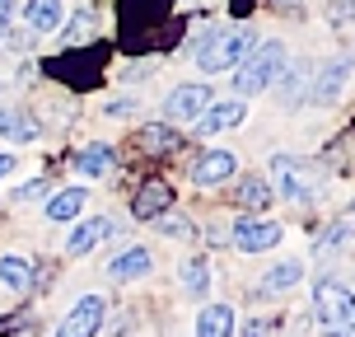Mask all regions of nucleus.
<instances>
[{
    "mask_svg": "<svg viewBox=\"0 0 355 337\" xmlns=\"http://www.w3.org/2000/svg\"><path fill=\"white\" fill-rule=\"evenodd\" d=\"M168 15H173V0H122V28H126V38L159 28Z\"/></svg>",
    "mask_w": 355,
    "mask_h": 337,
    "instance_id": "obj_7",
    "label": "nucleus"
},
{
    "mask_svg": "<svg viewBox=\"0 0 355 337\" xmlns=\"http://www.w3.org/2000/svg\"><path fill=\"white\" fill-rule=\"evenodd\" d=\"M239 206H248V211H262V206H271V188H266L257 174H248L243 183H239Z\"/></svg>",
    "mask_w": 355,
    "mask_h": 337,
    "instance_id": "obj_23",
    "label": "nucleus"
},
{
    "mask_svg": "<svg viewBox=\"0 0 355 337\" xmlns=\"http://www.w3.org/2000/svg\"><path fill=\"white\" fill-rule=\"evenodd\" d=\"M351 71H355L351 56H337V61H327V66H322V75L313 80V104H332V99L341 94V85L351 80Z\"/></svg>",
    "mask_w": 355,
    "mask_h": 337,
    "instance_id": "obj_11",
    "label": "nucleus"
},
{
    "mask_svg": "<svg viewBox=\"0 0 355 337\" xmlns=\"http://www.w3.org/2000/svg\"><path fill=\"white\" fill-rule=\"evenodd\" d=\"M196 337H234V314L230 304H206L196 319Z\"/></svg>",
    "mask_w": 355,
    "mask_h": 337,
    "instance_id": "obj_17",
    "label": "nucleus"
},
{
    "mask_svg": "<svg viewBox=\"0 0 355 337\" xmlns=\"http://www.w3.org/2000/svg\"><path fill=\"white\" fill-rule=\"evenodd\" d=\"M281 244V225L276 220H266V215H243L239 225H234V249L243 253H266Z\"/></svg>",
    "mask_w": 355,
    "mask_h": 337,
    "instance_id": "obj_6",
    "label": "nucleus"
},
{
    "mask_svg": "<svg viewBox=\"0 0 355 337\" xmlns=\"http://www.w3.org/2000/svg\"><path fill=\"white\" fill-rule=\"evenodd\" d=\"M75 169H80V174H107V169H112V145H85V150L75 155Z\"/></svg>",
    "mask_w": 355,
    "mask_h": 337,
    "instance_id": "obj_22",
    "label": "nucleus"
},
{
    "mask_svg": "<svg viewBox=\"0 0 355 337\" xmlns=\"http://www.w3.org/2000/svg\"><path fill=\"white\" fill-rule=\"evenodd\" d=\"M150 249H122L112 263H107V277L112 281H136V277H150Z\"/></svg>",
    "mask_w": 355,
    "mask_h": 337,
    "instance_id": "obj_13",
    "label": "nucleus"
},
{
    "mask_svg": "<svg viewBox=\"0 0 355 337\" xmlns=\"http://www.w3.org/2000/svg\"><path fill=\"white\" fill-rule=\"evenodd\" d=\"M28 28H37V33L61 28V0H28Z\"/></svg>",
    "mask_w": 355,
    "mask_h": 337,
    "instance_id": "obj_20",
    "label": "nucleus"
},
{
    "mask_svg": "<svg viewBox=\"0 0 355 337\" xmlns=\"http://www.w3.org/2000/svg\"><path fill=\"white\" fill-rule=\"evenodd\" d=\"M89 24H94V19H89V15H80V19H75V24H71V28H66V42H71V47H75V42H85Z\"/></svg>",
    "mask_w": 355,
    "mask_h": 337,
    "instance_id": "obj_29",
    "label": "nucleus"
},
{
    "mask_svg": "<svg viewBox=\"0 0 355 337\" xmlns=\"http://www.w3.org/2000/svg\"><path fill=\"white\" fill-rule=\"evenodd\" d=\"M225 178H234V155L230 150H206V155L192 164L196 188H215V183H225Z\"/></svg>",
    "mask_w": 355,
    "mask_h": 337,
    "instance_id": "obj_10",
    "label": "nucleus"
},
{
    "mask_svg": "<svg viewBox=\"0 0 355 337\" xmlns=\"http://www.w3.org/2000/svg\"><path fill=\"white\" fill-rule=\"evenodd\" d=\"M136 145H141L145 155H173V150H182V136L168 122H150L136 131Z\"/></svg>",
    "mask_w": 355,
    "mask_h": 337,
    "instance_id": "obj_12",
    "label": "nucleus"
},
{
    "mask_svg": "<svg viewBox=\"0 0 355 337\" xmlns=\"http://www.w3.org/2000/svg\"><path fill=\"white\" fill-rule=\"evenodd\" d=\"M112 230H117V225H112V220H103V215H98V220H85V225L66 239V258H85V253L94 249V244H103Z\"/></svg>",
    "mask_w": 355,
    "mask_h": 337,
    "instance_id": "obj_14",
    "label": "nucleus"
},
{
    "mask_svg": "<svg viewBox=\"0 0 355 337\" xmlns=\"http://www.w3.org/2000/svg\"><path fill=\"white\" fill-rule=\"evenodd\" d=\"M332 337H355V314H351V319H346V323H341V328H337V333H332Z\"/></svg>",
    "mask_w": 355,
    "mask_h": 337,
    "instance_id": "obj_33",
    "label": "nucleus"
},
{
    "mask_svg": "<svg viewBox=\"0 0 355 337\" xmlns=\"http://www.w3.org/2000/svg\"><path fill=\"white\" fill-rule=\"evenodd\" d=\"M313 314H318L322 333L332 337L341 323L355 314V295H351L341 281H318V290H313Z\"/></svg>",
    "mask_w": 355,
    "mask_h": 337,
    "instance_id": "obj_3",
    "label": "nucleus"
},
{
    "mask_svg": "<svg viewBox=\"0 0 355 337\" xmlns=\"http://www.w3.org/2000/svg\"><path fill=\"white\" fill-rule=\"evenodd\" d=\"M309 80V61H290V71L281 75V85H276V94H281V104L285 108H295L300 104V85Z\"/></svg>",
    "mask_w": 355,
    "mask_h": 337,
    "instance_id": "obj_21",
    "label": "nucleus"
},
{
    "mask_svg": "<svg viewBox=\"0 0 355 337\" xmlns=\"http://www.w3.org/2000/svg\"><path fill=\"white\" fill-rule=\"evenodd\" d=\"M252 10V0H234V15H248Z\"/></svg>",
    "mask_w": 355,
    "mask_h": 337,
    "instance_id": "obj_35",
    "label": "nucleus"
},
{
    "mask_svg": "<svg viewBox=\"0 0 355 337\" xmlns=\"http://www.w3.org/2000/svg\"><path fill=\"white\" fill-rule=\"evenodd\" d=\"M271 328H276V323H271V319H252L248 328H243V337H266V333H271Z\"/></svg>",
    "mask_w": 355,
    "mask_h": 337,
    "instance_id": "obj_30",
    "label": "nucleus"
},
{
    "mask_svg": "<svg viewBox=\"0 0 355 337\" xmlns=\"http://www.w3.org/2000/svg\"><path fill=\"white\" fill-rule=\"evenodd\" d=\"M168 206H173V188H168L164 178H150V183L136 188V197H131V215H136V220H159Z\"/></svg>",
    "mask_w": 355,
    "mask_h": 337,
    "instance_id": "obj_8",
    "label": "nucleus"
},
{
    "mask_svg": "<svg viewBox=\"0 0 355 337\" xmlns=\"http://www.w3.org/2000/svg\"><path fill=\"white\" fill-rule=\"evenodd\" d=\"M159 230L168 239H192V220H182V215H159Z\"/></svg>",
    "mask_w": 355,
    "mask_h": 337,
    "instance_id": "obj_27",
    "label": "nucleus"
},
{
    "mask_svg": "<svg viewBox=\"0 0 355 337\" xmlns=\"http://www.w3.org/2000/svg\"><path fill=\"white\" fill-rule=\"evenodd\" d=\"M52 192V183H47V178H37V183H28V188H19V202H42V197Z\"/></svg>",
    "mask_w": 355,
    "mask_h": 337,
    "instance_id": "obj_28",
    "label": "nucleus"
},
{
    "mask_svg": "<svg viewBox=\"0 0 355 337\" xmlns=\"http://www.w3.org/2000/svg\"><path fill=\"white\" fill-rule=\"evenodd\" d=\"M182 286H187L192 295H206V290H211V263L187 258V263H182Z\"/></svg>",
    "mask_w": 355,
    "mask_h": 337,
    "instance_id": "obj_24",
    "label": "nucleus"
},
{
    "mask_svg": "<svg viewBox=\"0 0 355 337\" xmlns=\"http://www.w3.org/2000/svg\"><path fill=\"white\" fill-rule=\"evenodd\" d=\"M85 202H89L85 188H66V192H56L52 202H47V215H52L56 225H66V220H75V215L85 211Z\"/></svg>",
    "mask_w": 355,
    "mask_h": 337,
    "instance_id": "obj_18",
    "label": "nucleus"
},
{
    "mask_svg": "<svg viewBox=\"0 0 355 337\" xmlns=\"http://www.w3.org/2000/svg\"><path fill=\"white\" fill-rule=\"evenodd\" d=\"M164 108H168V122H192V117H201L211 108V89L206 85H178Z\"/></svg>",
    "mask_w": 355,
    "mask_h": 337,
    "instance_id": "obj_9",
    "label": "nucleus"
},
{
    "mask_svg": "<svg viewBox=\"0 0 355 337\" xmlns=\"http://www.w3.org/2000/svg\"><path fill=\"white\" fill-rule=\"evenodd\" d=\"M37 131L42 126L28 117V113H19V108H0V136H10V141H37Z\"/></svg>",
    "mask_w": 355,
    "mask_h": 337,
    "instance_id": "obj_16",
    "label": "nucleus"
},
{
    "mask_svg": "<svg viewBox=\"0 0 355 337\" xmlns=\"http://www.w3.org/2000/svg\"><path fill=\"white\" fill-rule=\"evenodd\" d=\"M0 281L10 286V290H28V281H33V263L19 258V253H5V258H0Z\"/></svg>",
    "mask_w": 355,
    "mask_h": 337,
    "instance_id": "obj_19",
    "label": "nucleus"
},
{
    "mask_svg": "<svg viewBox=\"0 0 355 337\" xmlns=\"http://www.w3.org/2000/svg\"><path fill=\"white\" fill-rule=\"evenodd\" d=\"M10 19H15V0H0V28H10Z\"/></svg>",
    "mask_w": 355,
    "mask_h": 337,
    "instance_id": "obj_31",
    "label": "nucleus"
},
{
    "mask_svg": "<svg viewBox=\"0 0 355 337\" xmlns=\"http://www.w3.org/2000/svg\"><path fill=\"white\" fill-rule=\"evenodd\" d=\"M281 66H285V47H281V42H257V47H252V52L239 61L234 89H239L243 99H252V94H262V89L276 85Z\"/></svg>",
    "mask_w": 355,
    "mask_h": 337,
    "instance_id": "obj_2",
    "label": "nucleus"
},
{
    "mask_svg": "<svg viewBox=\"0 0 355 337\" xmlns=\"http://www.w3.org/2000/svg\"><path fill=\"white\" fill-rule=\"evenodd\" d=\"M126 113H131V104H126V99H117V104H107V117H126Z\"/></svg>",
    "mask_w": 355,
    "mask_h": 337,
    "instance_id": "obj_32",
    "label": "nucleus"
},
{
    "mask_svg": "<svg viewBox=\"0 0 355 337\" xmlns=\"http://www.w3.org/2000/svg\"><path fill=\"white\" fill-rule=\"evenodd\" d=\"M252 47H257V33L252 28H220V33H206V42L196 47V66L206 75L234 71Z\"/></svg>",
    "mask_w": 355,
    "mask_h": 337,
    "instance_id": "obj_1",
    "label": "nucleus"
},
{
    "mask_svg": "<svg viewBox=\"0 0 355 337\" xmlns=\"http://www.w3.org/2000/svg\"><path fill=\"white\" fill-rule=\"evenodd\" d=\"M300 277H304V263H281V267H271V277L262 281V290H290Z\"/></svg>",
    "mask_w": 355,
    "mask_h": 337,
    "instance_id": "obj_25",
    "label": "nucleus"
},
{
    "mask_svg": "<svg viewBox=\"0 0 355 337\" xmlns=\"http://www.w3.org/2000/svg\"><path fill=\"white\" fill-rule=\"evenodd\" d=\"M0 38H5V28H0Z\"/></svg>",
    "mask_w": 355,
    "mask_h": 337,
    "instance_id": "obj_36",
    "label": "nucleus"
},
{
    "mask_svg": "<svg viewBox=\"0 0 355 337\" xmlns=\"http://www.w3.org/2000/svg\"><path fill=\"white\" fill-rule=\"evenodd\" d=\"M271 178H276V192L290 202H309L313 197V169L295 155H276L271 160Z\"/></svg>",
    "mask_w": 355,
    "mask_h": 337,
    "instance_id": "obj_5",
    "label": "nucleus"
},
{
    "mask_svg": "<svg viewBox=\"0 0 355 337\" xmlns=\"http://www.w3.org/2000/svg\"><path fill=\"white\" fill-rule=\"evenodd\" d=\"M243 122V104H211L206 108V113H201V117H196V131H201V136H211V131H225V126H239Z\"/></svg>",
    "mask_w": 355,
    "mask_h": 337,
    "instance_id": "obj_15",
    "label": "nucleus"
},
{
    "mask_svg": "<svg viewBox=\"0 0 355 337\" xmlns=\"http://www.w3.org/2000/svg\"><path fill=\"white\" fill-rule=\"evenodd\" d=\"M327 19H332V28H337V33H355V0H337Z\"/></svg>",
    "mask_w": 355,
    "mask_h": 337,
    "instance_id": "obj_26",
    "label": "nucleus"
},
{
    "mask_svg": "<svg viewBox=\"0 0 355 337\" xmlns=\"http://www.w3.org/2000/svg\"><path fill=\"white\" fill-rule=\"evenodd\" d=\"M5 174H15V155H0V178Z\"/></svg>",
    "mask_w": 355,
    "mask_h": 337,
    "instance_id": "obj_34",
    "label": "nucleus"
},
{
    "mask_svg": "<svg viewBox=\"0 0 355 337\" xmlns=\"http://www.w3.org/2000/svg\"><path fill=\"white\" fill-rule=\"evenodd\" d=\"M103 319H107V300L103 295H80L75 309L56 323V337H98Z\"/></svg>",
    "mask_w": 355,
    "mask_h": 337,
    "instance_id": "obj_4",
    "label": "nucleus"
}]
</instances>
